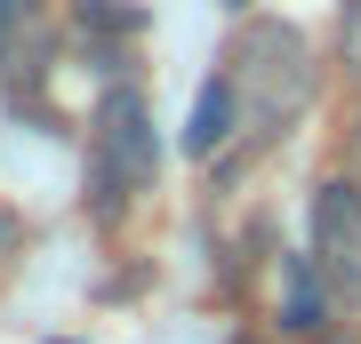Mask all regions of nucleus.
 Returning a JSON list of instances; mask_svg holds the SVG:
<instances>
[{"instance_id": "obj_6", "label": "nucleus", "mask_w": 361, "mask_h": 344, "mask_svg": "<svg viewBox=\"0 0 361 344\" xmlns=\"http://www.w3.org/2000/svg\"><path fill=\"white\" fill-rule=\"evenodd\" d=\"M337 56H345V80L361 89V0H345V16H337Z\"/></svg>"}, {"instance_id": "obj_1", "label": "nucleus", "mask_w": 361, "mask_h": 344, "mask_svg": "<svg viewBox=\"0 0 361 344\" xmlns=\"http://www.w3.org/2000/svg\"><path fill=\"white\" fill-rule=\"evenodd\" d=\"M217 72L233 80V144H225V177L241 168L249 153H265L273 136H289L297 113L313 104V89H322V72H313V49L297 25H273V16H249L241 32H233V49Z\"/></svg>"}, {"instance_id": "obj_4", "label": "nucleus", "mask_w": 361, "mask_h": 344, "mask_svg": "<svg viewBox=\"0 0 361 344\" xmlns=\"http://www.w3.org/2000/svg\"><path fill=\"white\" fill-rule=\"evenodd\" d=\"M329 288H322V272H313V256H281V329L289 336H322L329 329Z\"/></svg>"}, {"instance_id": "obj_5", "label": "nucleus", "mask_w": 361, "mask_h": 344, "mask_svg": "<svg viewBox=\"0 0 361 344\" xmlns=\"http://www.w3.org/2000/svg\"><path fill=\"white\" fill-rule=\"evenodd\" d=\"M225 144H233V80L217 72L201 89L193 120H185V153H193V160H225Z\"/></svg>"}, {"instance_id": "obj_7", "label": "nucleus", "mask_w": 361, "mask_h": 344, "mask_svg": "<svg viewBox=\"0 0 361 344\" xmlns=\"http://www.w3.org/2000/svg\"><path fill=\"white\" fill-rule=\"evenodd\" d=\"M25 16H32V0H0V49H8V32H25Z\"/></svg>"}, {"instance_id": "obj_8", "label": "nucleus", "mask_w": 361, "mask_h": 344, "mask_svg": "<svg viewBox=\"0 0 361 344\" xmlns=\"http://www.w3.org/2000/svg\"><path fill=\"white\" fill-rule=\"evenodd\" d=\"M337 177H345V184L361 192V120H353V136H345V168H337Z\"/></svg>"}, {"instance_id": "obj_3", "label": "nucleus", "mask_w": 361, "mask_h": 344, "mask_svg": "<svg viewBox=\"0 0 361 344\" xmlns=\"http://www.w3.org/2000/svg\"><path fill=\"white\" fill-rule=\"evenodd\" d=\"M305 256H313V272H322L329 305L361 312V192L345 177H329L322 192H313V208H305Z\"/></svg>"}, {"instance_id": "obj_9", "label": "nucleus", "mask_w": 361, "mask_h": 344, "mask_svg": "<svg viewBox=\"0 0 361 344\" xmlns=\"http://www.w3.org/2000/svg\"><path fill=\"white\" fill-rule=\"evenodd\" d=\"M233 8H241V0H233Z\"/></svg>"}, {"instance_id": "obj_2", "label": "nucleus", "mask_w": 361, "mask_h": 344, "mask_svg": "<svg viewBox=\"0 0 361 344\" xmlns=\"http://www.w3.org/2000/svg\"><path fill=\"white\" fill-rule=\"evenodd\" d=\"M161 177V136H153V96L137 80H113L89 113V217L121 224Z\"/></svg>"}]
</instances>
